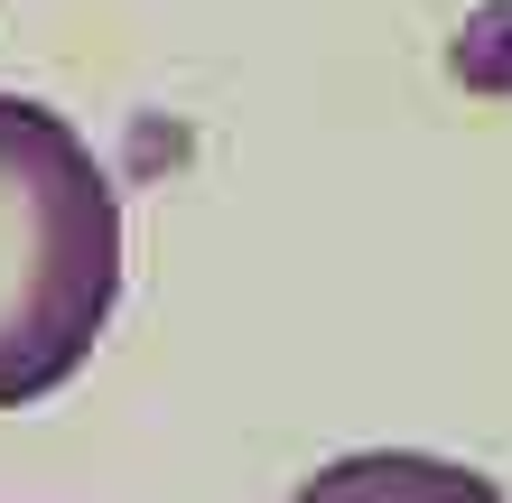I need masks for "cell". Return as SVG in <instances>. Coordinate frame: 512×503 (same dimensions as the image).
<instances>
[{"mask_svg":"<svg viewBox=\"0 0 512 503\" xmlns=\"http://www.w3.org/2000/svg\"><path fill=\"white\" fill-rule=\"evenodd\" d=\"M122 299V196L66 112L0 94V410L84 373Z\"/></svg>","mask_w":512,"mask_h":503,"instance_id":"1","label":"cell"},{"mask_svg":"<svg viewBox=\"0 0 512 503\" xmlns=\"http://www.w3.org/2000/svg\"><path fill=\"white\" fill-rule=\"evenodd\" d=\"M289 503H512V494L457 457H429V448H364V457L317 466Z\"/></svg>","mask_w":512,"mask_h":503,"instance_id":"2","label":"cell"}]
</instances>
